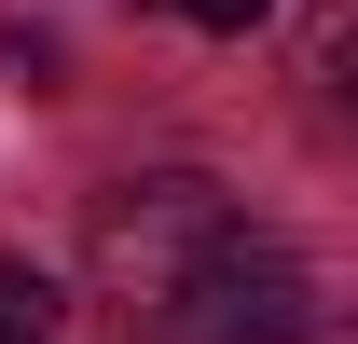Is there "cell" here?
Returning <instances> with one entry per match:
<instances>
[{"mask_svg": "<svg viewBox=\"0 0 358 344\" xmlns=\"http://www.w3.org/2000/svg\"><path fill=\"white\" fill-rule=\"evenodd\" d=\"M303 331H317L303 317V261L275 248V234H248V220H221V234L124 317V344H303Z\"/></svg>", "mask_w": 358, "mask_h": 344, "instance_id": "1", "label": "cell"}, {"mask_svg": "<svg viewBox=\"0 0 358 344\" xmlns=\"http://www.w3.org/2000/svg\"><path fill=\"white\" fill-rule=\"evenodd\" d=\"M0 344H55V289L28 261H0Z\"/></svg>", "mask_w": 358, "mask_h": 344, "instance_id": "2", "label": "cell"}, {"mask_svg": "<svg viewBox=\"0 0 358 344\" xmlns=\"http://www.w3.org/2000/svg\"><path fill=\"white\" fill-rule=\"evenodd\" d=\"M166 14H193V28H262L275 0H166Z\"/></svg>", "mask_w": 358, "mask_h": 344, "instance_id": "3", "label": "cell"}, {"mask_svg": "<svg viewBox=\"0 0 358 344\" xmlns=\"http://www.w3.org/2000/svg\"><path fill=\"white\" fill-rule=\"evenodd\" d=\"M303 344H358V331H303Z\"/></svg>", "mask_w": 358, "mask_h": 344, "instance_id": "4", "label": "cell"}]
</instances>
